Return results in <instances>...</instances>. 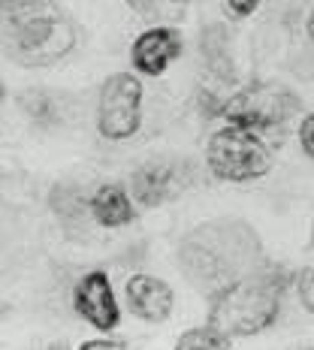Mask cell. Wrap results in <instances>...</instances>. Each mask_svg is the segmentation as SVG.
<instances>
[{
	"instance_id": "5bb4252c",
	"label": "cell",
	"mask_w": 314,
	"mask_h": 350,
	"mask_svg": "<svg viewBox=\"0 0 314 350\" xmlns=\"http://www.w3.org/2000/svg\"><path fill=\"white\" fill-rule=\"evenodd\" d=\"M299 145H302V151L314 160V112L302 118V127H299Z\"/></svg>"
},
{
	"instance_id": "2e32d148",
	"label": "cell",
	"mask_w": 314,
	"mask_h": 350,
	"mask_svg": "<svg viewBox=\"0 0 314 350\" xmlns=\"http://www.w3.org/2000/svg\"><path fill=\"white\" fill-rule=\"evenodd\" d=\"M127 341H118V338H94V341H85L82 350H124Z\"/></svg>"
},
{
	"instance_id": "30bf717a",
	"label": "cell",
	"mask_w": 314,
	"mask_h": 350,
	"mask_svg": "<svg viewBox=\"0 0 314 350\" xmlns=\"http://www.w3.org/2000/svg\"><path fill=\"white\" fill-rule=\"evenodd\" d=\"M88 211L103 227H124V224H130L136 217L133 202H130V196L121 185H100L94 191L91 202H88Z\"/></svg>"
},
{
	"instance_id": "4fadbf2b",
	"label": "cell",
	"mask_w": 314,
	"mask_h": 350,
	"mask_svg": "<svg viewBox=\"0 0 314 350\" xmlns=\"http://www.w3.org/2000/svg\"><path fill=\"white\" fill-rule=\"evenodd\" d=\"M21 106H25V112L31 115V118H40V121H46L49 115H52V100L42 91H27L25 97H21Z\"/></svg>"
},
{
	"instance_id": "6da1fadb",
	"label": "cell",
	"mask_w": 314,
	"mask_h": 350,
	"mask_svg": "<svg viewBox=\"0 0 314 350\" xmlns=\"http://www.w3.org/2000/svg\"><path fill=\"white\" fill-rule=\"evenodd\" d=\"M0 40L12 61L52 67L76 46V31L55 0H0Z\"/></svg>"
},
{
	"instance_id": "52a82bcc",
	"label": "cell",
	"mask_w": 314,
	"mask_h": 350,
	"mask_svg": "<svg viewBox=\"0 0 314 350\" xmlns=\"http://www.w3.org/2000/svg\"><path fill=\"white\" fill-rule=\"evenodd\" d=\"M73 305H76L79 317H85L88 323L100 332H112L121 320L118 302H115L112 284H109L106 272H88L85 278L76 284Z\"/></svg>"
},
{
	"instance_id": "277c9868",
	"label": "cell",
	"mask_w": 314,
	"mask_h": 350,
	"mask_svg": "<svg viewBox=\"0 0 314 350\" xmlns=\"http://www.w3.org/2000/svg\"><path fill=\"white\" fill-rule=\"evenodd\" d=\"M206 163L221 181H254L272 170V151L260 139L257 130L242 124H227L211 133L206 148Z\"/></svg>"
},
{
	"instance_id": "d6986e66",
	"label": "cell",
	"mask_w": 314,
	"mask_h": 350,
	"mask_svg": "<svg viewBox=\"0 0 314 350\" xmlns=\"http://www.w3.org/2000/svg\"><path fill=\"white\" fill-rule=\"evenodd\" d=\"M305 31H309V40H311V46H314V10H311V16H309V25H305Z\"/></svg>"
},
{
	"instance_id": "5b68a950",
	"label": "cell",
	"mask_w": 314,
	"mask_h": 350,
	"mask_svg": "<svg viewBox=\"0 0 314 350\" xmlns=\"http://www.w3.org/2000/svg\"><path fill=\"white\" fill-rule=\"evenodd\" d=\"M299 97L293 91L281 85H269V82H254L242 88L236 97H230L221 106V115L230 124H242L251 130H272V127H284L293 115L299 112Z\"/></svg>"
},
{
	"instance_id": "ffe728a7",
	"label": "cell",
	"mask_w": 314,
	"mask_h": 350,
	"mask_svg": "<svg viewBox=\"0 0 314 350\" xmlns=\"http://www.w3.org/2000/svg\"><path fill=\"white\" fill-rule=\"evenodd\" d=\"M3 100H6V88H3V82H0V106H3Z\"/></svg>"
},
{
	"instance_id": "9c48e42d",
	"label": "cell",
	"mask_w": 314,
	"mask_h": 350,
	"mask_svg": "<svg viewBox=\"0 0 314 350\" xmlns=\"http://www.w3.org/2000/svg\"><path fill=\"white\" fill-rule=\"evenodd\" d=\"M124 296H127L130 311L148 323H163L172 314V287L155 275H133L124 284Z\"/></svg>"
},
{
	"instance_id": "7a4b0ae2",
	"label": "cell",
	"mask_w": 314,
	"mask_h": 350,
	"mask_svg": "<svg viewBox=\"0 0 314 350\" xmlns=\"http://www.w3.org/2000/svg\"><path fill=\"white\" fill-rule=\"evenodd\" d=\"M257 239L242 224H209L194 230L181 245V266L200 287H227L242 275H251L257 260Z\"/></svg>"
},
{
	"instance_id": "ba28073f",
	"label": "cell",
	"mask_w": 314,
	"mask_h": 350,
	"mask_svg": "<svg viewBox=\"0 0 314 350\" xmlns=\"http://www.w3.org/2000/svg\"><path fill=\"white\" fill-rule=\"evenodd\" d=\"M181 55V33L175 27H151L136 36L130 49V61L145 76H160Z\"/></svg>"
},
{
	"instance_id": "8fae6325",
	"label": "cell",
	"mask_w": 314,
	"mask_h": 350,
	"mask_svg": "<svg viewBox=\"0 0 314 350\" xmlns=\"http://www.w3.org/2000/svg\"><path fill=\"white\" fill-rule=\"evenodd\" d=\"M172 181H175V175L170 166L142 163L140 170L133 172V178H130V191H133V200L140 202V206L155 208L172 193Z\"/></svg>"
},
{
	"instance_id": "7c38bea8",
	"label": "cell",
	"mask_w": 314,
	"mask_h": 350,
	"mask_svg": "<svg viewBox=\"0 0 314 350\" xmlns=\"http://www.w3.org/2000/svg\"><path fill=\"white\" fill-rule=\"evenodd\" d=\"M230 345H233V338L215 332L211 326H206V329H191L175 341L179 350H227Z\"/></svg>"
},
{
	"instance_id": "8992f818",
	"label": "cell",
	"mask_w": 314,
	"mask_h": 350,
	"mask_svg": "<svg viewBox=\"0 0 314 350\" xmlns=\"http://www.w3.org/2000/svg\"><path fill=\"white\" fill-rule=\"evenodd\" d=\"M142 124V85L133 72H115L103 82L97 106V130L103 139L121 142Z\"/></svg>"
},
{
	"instance_id": "9a60e30c",
	"label": "cell",
	"mask_w": 314,
	"mask_h": 350,
	"mask_svg": "<svg viewBox=\"0 0 314 350\" xmlns=\"http://www.w3.org/2000/svg\"><path fill=\"white\" fill-rule=\"evenodd\" d=\"M299 299L314 314V272H302V278H299Z\"/></svg>"
},
{
	"instance_id": "e0dca14e",
	"label": "cell",
	"mask_w": 314,
	"mask_h": 350,
	"mask_svg": "<svg viewBox=\"0 0 314 350\" xmlns=\"http://www.w3.org/2000/svg\"><path fill=\"white\" fill-rule=\"evenodd\" d=\"M227 3H230V10L236 12L239 18H245V16H251V12L257 10L263 0H227Z\"/></svg>"
},
{
	"instance_id": "3957f363",
	"label": "cell",
	"mask_w": 314,
	"mask_h": 350,
	"mask_svg": "<svg viewBox=\"0 0 314 350\" xmlns=\"http://www.w3.org/2000/svg\"><path fill=\"white\" fill-rule=\"evenodd\" d=\"M281 314V284L272 275H242L211 299L209 326L227 338L257 335L278 320Z\"/></svg>"
},
{
	"instance_id": "ac0fdd59",
	"label": "cell",
	"mask_w": 314,
	"mask_h": 350,
	"mask_svg": "<svg viewBox=\"0 0 314 350\" xmlns=\"http://www.w3.org/2000/svg\"><path fill=\"white\" fill-rule=\"evenodd\" d=\"M130 6H136L140 12H148V0H127Z\"/></svg>"
}]
</instances>
